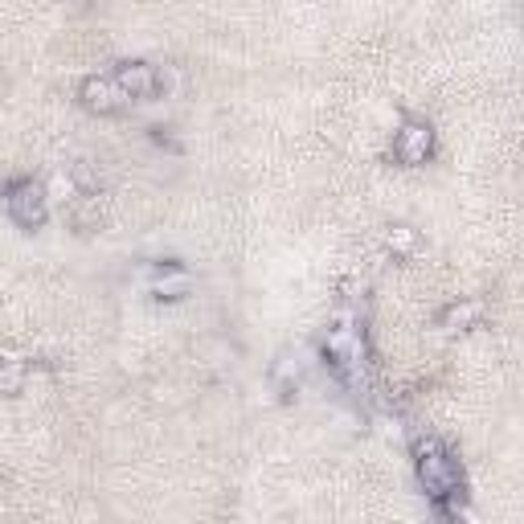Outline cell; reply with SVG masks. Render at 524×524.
<instances>
[{
	"mask_svg": "<svg viewBox=\"0 0 524 524\" xmlns=\"http://www.w3.org/2000/svg\"><path fill=\"white\" fill-rule=\"evenodd\" d=\"M414 471H418V484L422 492L439 504L455 492H463V471L455 463V455L439 443V439H418L414 443Z\"/></svg>",
	"mask_w": 524,
	"mask_h": 524,
	"instance_id": "6da1fadb",
	"label": "cell"
},
{
	"mask_svg": "<svg viewBox=\"0 0 524 524\" xmlns=\"http://www.w3.org/2000/svg\"><path fill=\"white\" fill-rule=\"evenodd\" d=\"M324 357L332 365V373L344 385H361L365 381V365H369V344L361 328H328L324 336Z\"/></svg>",
	"mask_w": 524,
	"mask_h": 524,
	"instance_id": "7a4b0ae2",
	"label": "cell"
},
{
	"mask_svg": "<svg viewBox=\"0 0 524 524\" xmlns=\"http://www.w3.org/2000/svg\"><path fill=\"white\" fill-rule=\"evenodd\" d=\"M5 205H9V217L21 230H41V226H46V217H50V193H46V185H37V181L9 185Z\"/></svg>",
	"mask_w": 524,
	"mask_h": 524,
	"instance_id": "3957f363",
	"label": "cell"
},
{
	"mask_svg": "<svg viewBox=\"0 0 524 524\" xmlns=\"http://www.w3.org/2000/svg\"><path fill=\"white\" fill-rule=\"evenodd\" d=\"M78 99H82L86 111H95V115H115V111H123L131 103L127 91L115 82V74H91V78L82 82Z\"/></svg>",
	"mask_w": 524,
	"mask_h": 524,
	"instance_id": "277c9868",
	"label": "cell"
},
{
	"mask_svg": "<svg viewBox=\"0 0 524 524\" xmlns=\"http://www.w3.org/2000/svg\"><path fill=\"white\" fill-rule=\"evenodd\" d=\"M434 152V127L426 119H406L398 127V136H393V156L402 164H426V156Z\"/></svg>",
	"mask_w": 524,
	"mask_h": 524,
	"instance_id": "5b68a950",
	"label": "cell"
},
{
	"mask_svg": "<svg viewBox=\"0 0 524 524\" xmlns=\"http://www.w3.org/2000/svg\"><path fill=\"white\" fill-rule=\"evenodd\" d=\"M115 82L127 91V99H152L160 95V70L152 62H119Z\"/></svg>",
	"mask_w": 524,
	"mask_h": 524,
	"instance_id": "8992f818",
	"label": "cell"
},
{
	"mask_svg": "<svg viewBox=\"0 0 524 524\" xmlns=\"http://www.w3.org/2000/svg\"><path fill=\"white\" fill-rule=\"evenodd\" d=\"M148 287H152L156 299H185L189 287H193V275L181 267V262H160L148 279Z\"/></svg>",
	"mask_w": 524,
	"mask_h": 524,
	"instance_id": "52a82bcc",
	"label": "cell"
},
{
	"mask_svg": "<svg viewBox=\"0 0 524 524\" xmlns=\"http://www.w3.org/2000/svg\"><path fill=\"white\" fill-rule=\"evenodd\" d=\"M479 320H484V303H479V299H455V303H447V308L439 312V328L443 332H467Z\"/></svg>",
	"mask_w": 524,
	"mask_h": 524,
	"instance_id": "ba28073f",
	"label": "cell"
},
{
	"mask_svg": "<svg viewBox=\"0 0 524 524\" xmlns=\"http://www.w3.org/2000/svg\"><path fill=\"white\" fill-rule=\"evenodd\" d=\"M25 377H29V361L13 348H0V393L13 398V393L25 389Z\"/></svg>",
	"mask_w": 524,
	"mask_h": 524,
	"instance_id": "9c48e42d",
	"label": "cell"
},
{
	"mask_svg": "<svg viewBox=\"0 0 524 524\" xmlns=\"http://www.w3.org/2000/svg\"><path fill=\"white\" fill-rule=\"evenodd\" d=\"M299 377H303V353H295V348H283V353L271 361V381H275L283 393H291V389L299 385Z\"/></svg>",
	"mask_w": 524,
	"mask_h": 524,
	"instance_id": "30bf717a",
	"label": "cell"
},
{
	"mask_svg": "<svg viewBox=\"0 0 524 524\" xmlns=\"http://www.w3.org/2000/svg\"><path fill=\"white\" fill-rule=\"evenodd\" d=\"M99 217H103V197H99V193H82V197L74 201V222H78V230L99 226Z\"/></svg>",
	"mask_w": 524,
	"mask_h": 524,
	"instance_id": "8fae6325",
	"label": "cell"
},
{
	"mask_svg": "<svg viewBox=\"0 0 524 524\" xmlns=\"http://www.w3.org/2000/svg\"><path fill=\"white\" fill-rule=\"evenodd\" d=\"M385 250L389 254H398V258H410L418 250V230L414 226H389L385 234Z\"/></svg>",
	"mask_w": 524,
	"mask_h": 524,
	"instance_id": "7c38bea8",
	"label": "cell"
}]
</instances>
